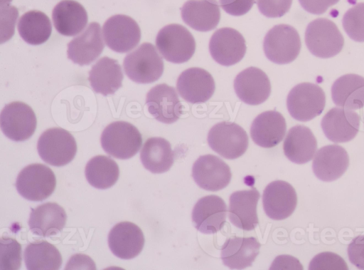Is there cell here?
Returning <instances> with one entry per match:
<instances>
[{
  "label": "cell",
  "mask_w": 364,
  "mask_h": 270,
  "mask_svg": "<svg viewBox=\"0 0 364 270\" xmlns=\"http://www.w3.org/2000/svg\"><path fill=\"white\" fill-rule=\"evenodd\" d=\"M104 47L101 27L98 23L92 22L69 42L68 58L80 66L89 65L100 56Z\"/></svg>",
  "instance_id": "cell-21"
},
{
  "label": "cell",
  "mask_w": 364,
  "mask_h": 270,
  "mask_svg": "<svg viewBox=\"0 0 364 270\" xmlns=\"http://www.w3.org/2000/svg\"><path fill=\"white\" fill-rule=\"evenodd\" d=\"M339 0H299L301 7L312 14H322L335 5Z\"/></svg>",
  "instance_id": "cell-42"
},
{
  "label": "cell",
  "mask_w": 364,
  "mask_h": 270,
  "mask_svg": "<svg viewBox=\"0 0 364 270\" xmlns=\"http://www.w3.org/2000/svg\"><path fill=\"white\" fill-rule=\"evenodd\" d=\"M335 105L353 110L364 107V78L349 73L336 79L331 87Z\"/></svg>",
  "instance_id": "cell-31"
},
{
  "label": "cell",
  "mask_w": 364,
  "mask_h": 270,
  "mask_svg": "<svg viewBox=\"0 0 364 270\" xmlns=\"http://www.w3.org/2000/svg\"><path fill=\"white\" fill-rule=\"evenodd\" d=\"M56 185L55 174L43 164L35 163L25 167L18 173L16 187L23 198L34 202L50 197Z\"/></svg>",
  "instance_id": "cell-8"
},
{
  "label": "cell",
  "mask_w": 364,
  "mask_h": 270,
  "mask_svg": "<svg viewBox=\"0 0 364 270\" xmlns=\"http://www.w3.org/2000/svg\"><path fill=\"white\" fill-rule=\"evenodd\" d=\"M66 219L67 215L62 207L55 202H46L31 209L28 225L33 234L48 237L60 233Z\"/></svg>",
  "instance_id": "cell-26"
},
{
  "label": "cell",
  "mask_w": 364,
  "mask_h": 270,
  "mask_svg": "<svg viewBox=\"0 0 364 270\" xmlns=\"http://www.w3.org/2000/svg\"><path fill=\"white\" fill-rule=\"evenodd\" d=\"M37 150L41 158L46 163L56 167L70 162L77 152L74 137L61 128H49L38 138Z\"/></svg>",
  "instance_id": "cell-5"
},
{
  "label": "cell",
  "mask_w": 364,
  "mask_h": 270,
  "mask_svg": "<svg viewBox=\"0 0 364 270\" xmlns=\"http://www.w3.org/2000/svg\"><path fill=\"white\" fill-rule=\"evenodd\" d=\"M215 89L210 73L200 68H190L183 71L176 82V90L186 101L202 103L209 100Z\"/></svg>",
  "instance_id": "cell-16"
},
{
  "label": "cell",
  "mask_w": 364,
  "mask_h": 270,
  "mask_svg": "<svg viewBox=\"0 0 364 270\" xmlns=\"http://www.w3.org/2000/svg\"><path fill=\"white\" fill-rule=\"evenodd\" d=\"M292 0H257V5L262 14L269 18H277L287 14Z\"/></svg>",
  "instance_id": "cell-39"
},
{
  "label": "cell",
  "mask_w": 364,
  "mask_h": 270,
  "mask_svg": "<svg viewBox=\"0 0 364 270\" xmlns=\"http://www.w3.org/2000/svg\"><path fill=\"white\" fill-rule=\"evenodd\" d=\"M316 148L317 141L314 135L309 128L301 125L289 129L283 144L285 156L296 164L309 162Z\"/></svg>",
  "instance_id": "cell-30"
},
{
  "label": "cell",
  "mask_w": 364,
  "mask_h": 270,
  "mask_svg": "<svg viewBox=\"0 0 364 270\" xmlns=\"http://www.w3.org/2000/svg\"><path fill=\"white\" fill-rule=\"evenodd\" d=\"M149 113L158 121L171 124L182 114V105L174 88L166 83L158 84L146 94Z\"/></svg>",
  "instance_id": "cell-14"
},
{
  "label": "cell",
  "mask_w": 364,
  "mask_h": 270,
  "mask_svg": "<svg viewBox=\"0 0 364 270\" xmlns=\"http://www.w3.org/2000/svg\"><path fill=\"white\" fill-rule=\"evenodd\" d=\"M229 166L213 155L199 157L192 168V177L196 184L208 191H218L227 187L231 180Z\"/></svg>",
  "instance_id": "cell-13"
},
{
  "label": "cell",
  "mask_w": 364,
  "mask_h": 270,
  "mask_svg": "<svg viewBox=\"0 0 364 270\" xmlns=\"http://www.w3.org/2000/svg\"><path fill=\"white\" fill-rule=\"evenodd\" d=\"M259 193L256 188L233 192L230 197L228 217L239 229L250 231L258 224L257 205Z\"/></svg>",
  "instance_id": "cell-23"
},
{
  "label": "cell",
  "mask_w": 364,
  "mask_h": 270,
  "mask_svg": "<svg viewBox=\"0 0 364 270\" xmlns=\"http://www.w3.org/2000/svg\"><path fill=\"white\" fill-rule=\"evenodd\" d=\"M108 245L112 254L118 258L131 259L142 251L144 237L135 224L122 222L111 229L108 234Z\"/></svg>",
  "instance_id": "cell-19"
},
{
  "label": "cell",
  "mask_w": 364,
  "mask_h": 270,
  "mask_svg": "<svg viewBox=\"0 0 364 270\" xmlns=\"http://www.w3.org/2000/svg\"><path fill=\"white\" fill-rule=\"evenodd\" d=\"M21 246L14 239H1V269L16 270L21 265Z\"/></svg>",
  "instance_id": "cell-37"
},
{
  "label": "cell",
  "mask_w": 364,
  "mask_h": 270,
  "mask_svg": "<svg viewBox=\"0 0 364 270\" xmlns=\"http://www.w3.org/2000/svg\"><path fill=\"white\" fill-rule=\"evenodd\" d=\"M350 261L359 269L364 270V235L355 237L348 246Z\"/></svg>",
  "instance_id": "cell-40"
},
{
  "label": "cell",
  "mask_w": 364,
  "mask_h": 270,
  "mask_svg": "<svg viewBox=\"0 0 364 270\" xmlns=\"http://www.w3.org/2000/svg\"><path fill=\"white\" fill-rule=\"evenodd\" d=\"M140 159L144 167L152 173L167 172L173 163L170 142L159 137L147 139L141 150Z\"/></svg>",
  "instance_id": "cell-32"
},
{
  "label": "cell",
  "mask_w": 364,
  "mask_h": 270,
  "mask_svg": "<svg viewBox=\"0 0 364 270\" xmlns=\"http://www.w3.org/2000/svg\"><path fill=\"white\" fill-rule=\"evenodd\" d=\"M207 140L213 151L229 160L242 156L249 144L245 130L239 125L227 121L213 125L208 132Z\"/></svg>",
  "instance_id": "cell-9"
},
{
  "label": "cell",
  "mask_w": 364,
  "mask_h": 270,
  "mask_svg": "<svg viewBox=\"0 0 364 270\" xmlns=\"http://www.w3.org/2000/svg\"><path fill=\"white\" fill-rule=\"evenodd\" d=\"M286 130L283 115L276 110H267L255 118L250 127V136L257 145L270 148L283 140Z\"/></svg>",
  "instance_id": "cell-24"
},
{
  "label": "cell",
  "mask_w": 364,
  "mask_h": 270,
  "mask_svg": "<svg viewBox=\"0 0 364 270\" xmlns=\"http://www.w3.org/2000/svg\"><path fill=\"white\" fill-rule=\"evenodd\" d=\"M348 165L349 157L346 150L338 145H328L316 152L312 169L317 178L331 182L341 177Z\"/></svg>",
  "instance_id": "cell-22"
},
{
  "label": "cell",
  "mask_w": 364,
  "mask_h": 270,
  "mask_svg": "<svg viewBox=\"0 0 364 270\" xmlns=\"http://www.w3.org/2000/svg\"><path fill=\"white\" fill-rule=\"evenodd\" d=\"M18 31L25 42L37 46L45 43L50 38L52 26L46 14L41 11L31 10L20 17Z\"/></svg>",
  "instance_id": "cell-33"
},
{
  "label": "cell",
  "mask_w": 364,
  "mask_h": 270,
  "mask_svg": "<svg viewBox=\"0 0 364 270\" xmlns=\"http://www.w3.org/2000/svg\"><path fill=\"white\" fill-rule=\"evenodd\" d=\"M123 78L118 61L104 56L92 66L88 80L95 93L106 96L114 94L122 85Z\"/></svg>",
  "instance_id": "cell-29"
},
{
  "label": "cell",
  "mask_w": 364,
  "mask_h": 270,
  "mask_svg": "<svg viewBox=\"0 0 364 270\" xmlns=\"http://www.w3.org/2000/svg\"><path fill=\"white\" fill-rule=\"evenodd\" d=\"M123 67L127 77L137 83H151L162 76L164 62L155 46L143 43L124 58Z\"/></svg>",
  "instance_id": "cell-2"
},
{
  "label": "cell",
  "mask_w": 364,
  "mask_h": 270,
  "mask_svg": "<svg viewBox=\"0 0 364 270\" xmlns=\"http://www.w3.org/2000/svg\"><path fill=\"white\" fill-rule=\"evenodd\" d=\"M85 174L90 185L105 189L117 182L119 170L117 162L109 157L97 155L87 162Z\"/></svg>",
  "instance_id": "cell-35"
},
{
  "label": "cell",
  "mask_w": 364,
  "mask_h": 270,
  "mask_svg": "<svg viewBox=\"0 0 364 270\" xmlns=\"http://www.w3.org/2000/svg\"><path fill=\"white\" fill-rule=\"evenodd\" d=\"M342 24L351 39L364 42V2L349 9L343 15Z\"/></svg>",
  "instance_id": "cell-36"
},
{
  "label": "cell",
  "mask_w": 364,
  "mask_h": 270,
  "mask_svg": "<svg viewBox=\"0 0 364 270\" xmlns=\"http://www.w3.org/2000/svg\"><path fill=\"white\" fill-rule=\"evenodd\" d=\"M227 207L223 199L217 195L200 198L192 212L195 227L203 234H215L220 231L226 220Z\"/></svg>",
  "instance_id": "cell-20"
},
{
  "label": "cell",
  "mask_w": 364,
  "mask_h": 270,
  "mask_svg": "<svg viewBox=\"0 0 364 270\" xmlns=\"http://www.w3.org/2000/svg\"><path fill=\"white\" fill-rule=\"evenodd\" d=\"M297 204L294 188L288 182L276 180L265 187L262 195L263 209L266 214L274 220L289 217Z\"/></svg>",
  "instance_id": "cell-15"
},
{
  "label": "cell",
  "mask_w": 364,
  "mask_h": 270,
  "mask_svg": "<svg viewBox=\"0 0 364 270\" xmlns=\"http://www.w3.org/2000/svg\"><path fill=\"white\" fill-rule=\"evenodd\" d=\"M246 48L242 35L229 27L216 30L209 42V51L212 58L225 66L240 62L245 54Z\"/></svg>",
  "instance_id": "cell-12"
},
{
  "label": "cell",
  "mask_w": 364,
  "mask_h": 270,
  "mask_svg": "<svg viewBox=\"0 0 364 270\" xmlns=\"http://www.w3.org/2000/svg\"><path fill=\"white\" fill-rule=\"evenodd\" d=\"M222 9L228 14L240 16L247 14L255 0H219Z\"/></svg>",
  "instance_id": "cell-41"
},
{
  "label": "cell",
  "mask_w": 364,
  "mask_h": 270,
  "mask_svg": "<svg viewBox=\"0 0 364 270\" xmlns=\"http://www.w3.org/2000/svg\"><path fill=\"white\" fill-rule=\"evenodd\" d=\"M183 21L198 31H209L218 26L220 19L216 0H188L181 8Z\"/></svg>",
  "instance_id": "cell-25"
},
{
  "label": "cell",
  "mask_w": 364,
  "mask_h": 270,
  "mask_svg": "<svg viewBox=\"0 0 364 270\" xmlns=\"http://www.w3.org/2000/svg\"><path fill=\"white\" fill-rule=\"evenodd\" d=\"M23 256L28 270H58L62 264V256L58 249L44 240L28 244Z\"/></svg>",
  "instance_id": "cell-34"
},
{
  "label": "cell",
  "mask_w": 364,
  "mask_h": 270,
  "mask_svg": "<svg viewBox=\"0 0 364 270\" xmlns=\"http://www.w3.org/2000/svg\"><path fill=\"white\" fill-rule=\"evenodd\" d=\"M305 43L314 56L328 58L341 51L344 38L333 21L318 18L308 24L305 31Z\"/></svg>",
  "instance_id": "cell-4"
},
{
  "label": "cell",
  "mask_w": 364,
  "mask_h": 270,
  "mask_svg": "<svg viewBox=\"0 0 364 270\" xmlns=\"http://www.w3.org/2000/svg\"><path fill=\"white\" fill-rule=\"evenodd\" d=\"M363 123H364V120H363Z\"/></svg>",
  "instance_id": "cell-43"
},
{
  "label": "cell",
  "mask_w": 364,
  "mask_h": 270,
  "mask_svg": "<svg viewBox=\"0 0 364 270\" xmlns=\"http://www.w3.org/2000/svg\"><path fill=\"white\" fill-rule=\"evenodd\" d=\"M326 105L323 89L316 84L301 83L289 93L287 107L291 116L296 120L306 122L319 115Z\"/></svg>",
  "instance_id": "cell-7"
},
{
  "label": "cell",
  "mask_w": 364,
  "mask_h": 270,
  "mask_svg": "<svg viewBox=\"0 0 364 270\" xmlns=\"http://www.w3.org/2000/svg\"><path fill=\"white\" fill-rule=\"evenodd\" d=\"M1 129L11 140L22 142L34 133L37 120L33 109L27 104L14 101L6 105L1 112Z\"/></svg>",
  "instance_id": "cell-10"
},
{
  "label": "cell",
  "mask_w": 364,
  "mask_h": 270,
  "mask_svg": "<svg viewBox=\"0 0 364 270\" xmlns=\"http://www.w3.org/2000/svg\"><path fill=\"white\" fill-rule=\"evenodd\" d=\"M309 270H348L346 261L339 255L329 251L316 255L311 261Z\"/></svg>",
  "instance_id": "cell-38"
},
{
  "label": "cell",
  "mask_w": 364,
  "mask_h": 270,
  "mask_svg": "<svg viewBox=\"0 0 364 270\" xmlns=\"http://www.w3.org/2000/svg\"><path fill=\"white\" fill-rule=\"evenodd\" d=\"M156 46L164 58L173 63L187 62L196 51L193 35L186 27L178 24L163 27L156 36Z\"/></svg>",
  "instance_id": "cell-3"
},
{
  "label": "cell",
  "mask_w": 364,
  "mask_h": 270,
  "mask_svg": "<svg viewBox=\"0 0 364 270\" xmlns=\"http://www.w3.org/2000/svg\"><path fill=\"white\" fill-rule=\"evenodd\" d=\"M52 19L59 33L73 36L84 29L88 17L85 9L80 3L74 0H63L53 8Z\"/></svg>",
  "instance_id": "cell-28"
},
{
  "label": "cell",
  "mask_w": 364,
  "mask_h": 270,
  "mask_svg": "<svg viewBox=\"0 0 364 270\" xmlns=\"http://www.w3.org/2000/svg\"><path fill=\"white\" fill-rule=\"evenodd\" d=\"M260 244L255 237H232L221 248L223 264L231 269L251 266L258 255Z\"/></svg>",
  "instance_id": "cell-27"
},
{
  "label": "cell",
  "mask_w": 364,
  "mask_h": 270,
  "mask_svg": "<svg viewBox=\"0 0 364 270\" xmlns=\"http://www.w3.org/2000/svg\"><path fill=\"white\" fill-rule=\"evenodd\" d=\"M100 142L102 147L109 155L126 160L138 152L142 144V137L132 124L115 121L104 129Z\"/></svg>",
  "instance_id": "cell-1"
},
{
  "label": "cell",
  "mask_w": 364,
  "mask_h": 270,
  "mask_svg": "<svg viewBox=\"0 0 364 270\" xmlns=\"http://www.w3.org/2000/svg\"><path fill=\"white\" fill-rule=\"evenodd\" d=\"M301 39L298 31L288 24H279L268 31L263 41L266 57L277 64L289 63L299 54Z\"/></svg>",
  "instance_id": "cell-6"
},
{
  "label": "cell",
  "mask_w": 364,
  "mask_h": 270,
  "mask_svg": "<svg viewBox=\"0 0 364 270\" xmlns=\"http://www.w3.org/2000/svg\"><path fill=\"white\" fill-rule=\"evenodd\" d=\"M106 45L112 51L126 53L140 41L141 30L132 18L124 14L109 17L102 27Z\"/></svg>",
  "instance_id": "cell-11"
},
{
  "label": "cell",
  "mask_w": 364,
  "mask_h": 270,
  "mask_svg": "<svg viewBox=\"0 0 364 270\" xmlns=\"http://www.w3.org/2000/svg\"><path fill=\"white\" fill-rule=\"evenodd\" d=\"M234 89L242 102L256 105L264 103L269 98L271 84L262 70L251 66L237 74L234 80Z\"/></svg>",
  "instance_id": "cell-17"
},
{
  "label": "cell",
  "mask_w": 364,
  "mask_h": 270,
  "mask_svg": "<svg viewBox=\"0 0 364 270\" xmlns=\"http://www.w3.org/2000/svg\"><path fill=\"white\" fill-rule=\"evenodd\" d=\"M359 115L349 109L333 108L323 117L321 125L326 137L333 142L353 140L360 128Z\"/></svg>",
  "instance_id": "cell-18"
}]
</instances>
